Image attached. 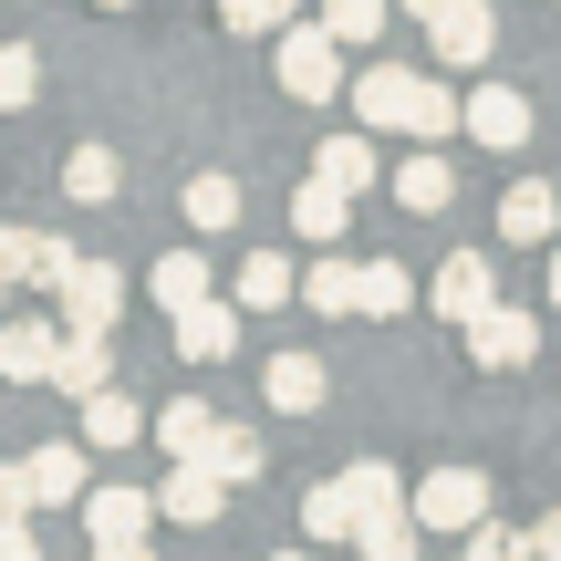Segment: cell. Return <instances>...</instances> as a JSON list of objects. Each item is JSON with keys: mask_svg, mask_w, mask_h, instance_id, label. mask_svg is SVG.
Returning <instances> with one entry per match:
<instances>
[{"mask_svg": "<svg viewBox=\"0 0 561 561\" xmlns=\"http://www.w3.org/2000/svg\"><path fill=\"white\" fill-rule=\"evenodd\" d=\"M271 561H301V551H271Z\"/></svg>", "mask_w": 561, "mask_h": 561, "instance_id": "43", "label": "cell"}, {"mask_svg": "<svg viewBox=\"0 0 561 561\" xmlns=\"http://www.w3.org/2000/svg\"><path fill=\"white\" fill-rule=\"evenodd\" d=\"M104 11H125V0H104Z\"/></svg>", "mask_w": 561, "mask_h": 561, "instance_id": "44", "label": "cell"}, {"mask_svg": "<svg viewBox=\"0 0 561 561\" xmlns=\"http://www.w3.org/2000/svg\"><path fill=\"white\" fill-rule=\"evenodd\" d=\"M146 291H157V312H187V301H208V261L167 250V261H146Z\"/></svg>", "mask_w": 561, "mask_h": 561, "instance_id": "25", "label": "cell"}, {"mask_svg": "<svg viewBox=\"0 0 561 561\" xmlns=\"http://www.w3.org/2000/svg\"><path fill=\"white\" fill-rule=\"evenodd\" d=\"M343 219H354V198H343V187H322V178L291 198V229H301V240H322V250L343 240Z\"/></svg>", "mask_w": 561, "mask_h": 561, "instance_id": "26", "label": "cell"}, {"mask_svg": "<svg viewBox=\"0 0 561 561\" xmlns=\"http://www.w3.org/2000/svg\"><path fill=\"white\" fill-rule=\"evenodd\" d=\"M551 229H561V198H551V187L541 178H530V187H510V198H500V240H551Z\"/></svg>", "mask_w": 561, "mask_h": 561, "instance_id": "24", "label": "cell"}, {"mask_svg": "<svg viewBox=\"0 0 561 561\" xmlns=\"http://www.w3.org/2000/svg\"><path fill=\"white\" fill-rule=\"evenodd\" d=\"M458 561H530V530H500V520H479Z\"/></svg>", "mask_w": 561, "mask_h": 561, "instance_id": "36", "label": "cell"}, {"mask_svg": "<svg viewBox=\"0 0 561 561\" xmlns=\"http://www.w3.org/2000/svg\"><path fill=\"white\" fill-rule=\"evenodd\" d=\"M146 437H157L167 458H208V437H219V416H208V405L187 396V405H157V416H146Z\"/></svg>", "mask_w": 561, "mask_h": 561, "instance_id": "21", "label": "cell"}, {"mask_svg": "<svg viewBox=\"0 0 561 561\" xmlns=\"http://www.w3.org/2000/svg\"><path fill=\"white\" fill-rule=\"evenodd\" d=\"M0 301H11V280H0Z\"/></svg>", "mask_w": 561, "mask_h": 561, "instance_id": "45", "label": "cell"}, {"mask_svg": "<svg viewBox=\"0 0 561 561\" xmlns=\"http://www.w3.org/2000/svg\"><path fill=\"white\" fill-rule=\"evenodd\" d=\"M32 94H42V53L32 42H0V115H21Z\"/></svg>", "mask_w": 561, "mask_h": 561, "instance_id": "33", "label": "cell"}, {"mask_svg": "<svg viewBox=\"0 0 561 561\" xmlns=\"http://www.w3.org/2000/svg\"><path fill=\"white\" fill-rule=\"evenodd\" d=\"M405 510H416V530H437V541H468V530L489 520V479L479 468H437V479L405 489Z\"/></svg>", "mask_w": 561, "mask_h": 561, "instance_id": "2", "label": "cell"}, {"mask_svg": "<svg viewBox=\"0 0 561 561\" xmlns=\"http://www.w3.org/2000/svg\"><path fill=\"white\" fill-rule=\"evenodd\" d=\"M73 437H83V447H136V437H146V405L125 396V385H104V396L73 405Z\"/></svg>", "mask_w": 561, "mask_h": 561, "instance_id": "15", "label": "cell"}, {"mask_svg": "<svg viewBox=\"0 0 561 561\" xmlns=\"http://www.w3.org/2000/svg\"><path fill=\"white\" fill-rule=\"evenodd\" d=\"M426 301H437V312L468 333V322L500 301V271H489V250H447V261H437V280H426Z\"/></svg>", "mask_w": 561, "mask_h": 561, "instance_id": "5", "label": "cell"}, {"mask_svg": "<svg viewBox=\"0 0 561 561\" xmlns=\"http://www.w3.org/2000/svg\"><path fill=\"white\" fill-rule=\"evenodd\" d=\"M291 11H301V0H219L229 32H291Z\"/></svg>", "mask_w": 561, "mask_h": 561, "instance_id": "35", "label": "cell"}, {"mask_svg": "<svg viewBox=\"0 0 561 561\" xmlns=\"http://www.w3.org/2000/svg\"><path fill=\"white\" fill-rule=\"evenodd\" d=\"M73 261L83 250L62 240V229H0V280H11V291H62Z\"/></svg>", "mask_w": 561, "mask_h": 561, "instance_id": "4", "label": "cell"}, {"mask_svg": "<svg viewBox=\"0 0 561 561\" xmlns=\"http://www.w3.org/2000/svg\"><path fill=\"white\" fill-rule=\"evenodd\" d=\"M426 42H437V62H489V42H500V21H489V0H447L437 21H426Z\"/></svg>", "mask_w": 561, "mask_h": 561, "instance_id": "12", "label": "cell"}, {"mask_svg": "<svg viewBox=\"0 0 561 561\" xmlns=\"http://www.w3.org/2000/svg\"><path fill=\"white\" fill-rule=\"evenodd\" d=\"M301 301H312V312H354L364 301V261H312L301 271Z\"/></svg>", "mask_w": 561, "mask_h": 561, "instance_id": "28", "label": "cell"}, {"mask_svg": "<svg viewBox=\"0 0 561 561\" xmlns=\"http://www.w3.org/2000/svg\"><path fill=\"white\" fill-rule=\"evenodd\" d=\"M280 94L291 104H333L343 94V42L322 32V21H291V32H280Z\"/></svg>", "mask_w": 561, "mask_h": 561, "instance_id": "3", "label": "cell"}, {"mask_svg": "<svg viewBox=\"0 0 561 561\" xmlns=\"http://www.w3.org/2000/svg\"><path fill=\"white\" fill-rule=\"evenodd\" d=\"M0 520H32V468L0 458Z\"/></svg>", "mask_w": 561, "mask_h": 561, "instance_id": "37", "label": "cell"}, {"mask_svg": "<svg viewBox=\"0 0 561 561\" xmlns=\"http://www.w3.org/2000/svg\"><path fill=\"white\" fill-rule=\"evenodd\" d=\"M178 208H187V229H198V240H219V229L240 219V178H219V167H208V178L178 187Z\"/></svg>", "mask_w": 561, "mask_h": 561, "instance_id": "22", "label": "cell"}, {"mask_svg": "<svg viewBox=\"0 0 561 561\" xmlns=\"http://www.w3.org/2000/svg\"><path fill=\"white\" fill-rule=\"evenodd\" d=\"M343 94H354L364 136H416V146H437V136H458V125H468V104L447 94L437 73H405V62H364Z\"/></svg>", "mask_w": 561, "mask_h": 561, "instance_id": "1", "label": "cell"}, {"mask_svg": "<svg viewBox=\"0 0 561 561\" xmlns=\"http://www.w3.org/2000/svg\"><path fill=\"white\" fill-rule=\"evenodd\" d=\"M396 198H405V208H416V219H437V208H447V198H458V167H447V157H437V146H416V157H405V167H396Z\"/></svg>", "mask_w": 561, "mask_h": 561, "instance_id": "20", "label": "cell"}, {"mask_svg": "<svg viewBox=\"0 0 561 561\" xmlns=\"http://www.w3.org/2000/svg\"><path fill=\"white\" fill-rule=\"evenodd\" d=\"M261 396L280 405V416H312V405L333 396V375H322V354H271V375H261Z\"/></svg>", "mask_w": 561, "mask_h": 561, "instance_id": "17", "label": "cell"}, {"mask_svg": "<svg viewBox=\"0 0 561 561\" xmlns=\"http://www.w3.org/2000/svg\"><path fill=\"white\" fill-rule=\"evenodd\" d=\"M416 541H426L416 510H385V520H364V530H354V551H364V561H416Z\"/></svg>", "mask_w": 561, "mask_h": 561, "instance_id": "31", "label": "cell"}, {"mask_svg": "<svg viewBox=\"0 0 561 561\" xmlns=\"http://www.w3.org/2000/svg\"><path fill=\"white\" fill-rule=\"evenodd\" d=\"M385 21H396V0H322V32L354 53V42H385Z\"/></svg>", "mask_w": 561, "mask_h": 561, "instance_id": "29", "label": "cell"}, {"mask_svg": "<svg viewBox=\"0 0 561 561\" xmlns=\"http://www.w3.org/2000/svg\"><path fill=\"white\" fill-rule=\"evenodd\" d=\"M396 11H405V21H437V11H447V0H396Z\"/></svg>", "mask_w": 561, "mask_h": 561, "instance_id": "41", "label": "cell"}, {"mask_svg": "<svg viewBox=\"0 0 561 561\" xmlns=\"http://www.w3.org/2000/svg\"><path fill=\"white\" fill-rule=\"evenodd\" d=\"M301 530H312V541H354V489L322 479L312 500H301Z\"/></svg>", "mask_w": 561, "mask_h": 561, "instance_id": "32", "label": "cell"}, {"mask_svg": "<svg viewBox=\"0 0 561 561\" xmlns=\"http://www.w3.org/2000/svg\"><path fill=\"white\" fill-rule=\"evenodd\" d=\"M229 301H240V312H280V301H301V271L280 261V250H250L240 280H229Z\"/></svg>", "mask_w": 561, "mask_h": 561, "instance_id": "18", "label": "cell"}, {"mask_svg": "<svg viewBox=\"0 0 561 561\" xmlns=\"http://www.w3.org/2000/svg\"><path fill=\"white\" fill-rule=\"evenodd\" d=\"M0 561H42V530L32 520H0Z\"/></svg>", "mask_w": 561, "mask_h": 561, "instance_id": "38", "label": "cell"}, {"mask_svg": "<svg viewBox=\"0 0 561 561\" xmlns=\"http://www.w3.org/2000/svg\"><path fill=\"white\" fill-rule=\"evenodd\" d=\"M115 187H125L115 146H73V157H62V198L73 208H115Z\"/></svg>", "mask_w": 561, "mask_h": 561, "instance_id": "19", "label": "cell"}, {"mask_svg": "<svg viewBox=\"0 0 561 561\" xmlns=\"http://www.w3.org/2000/svg\"><path fill=\"white\" fill-rule=\"evenodd\" d=\"M530 561H561V510H551L541 530H530Z\"/></svg>", "mask_w": 561, "mask_h": 561, "instance_id": "39", "label": "cell"}, {"mask_svg": "<svg viewBox=\"0 0 561 561\" xmlns=\"http://www.w3.org/2000/svg\"><path fill=\"white\" fill-rule=\"evenodd\" d=\"M343 489H354V530L364 520H385V510H405V479L385 458H364V468H343Z\"/></svg>", "mask_w": 561, "mask_h": 561, "instance_id": "27", "label": "cell"}, {"mask_svg": "<svg viewBox=\"0 0 561 561\" xmlns=\"http://www.w3.org/2000/svg\"><path fill=\"white\" fill-rule=\"evenodd\" d=\"M53 385L62 396H104V385H115V333H62V354H53Z\"/></svg>", "mask_w": 561, "mask_h": 561, "instance_id": "14", "label": "cell"}, {"mask_svg": "<svg viewBox=\"0 0 561 561\" xmlns=\"http://www.w3.org/2000/svg\"><path fill=\"white\" fill-rule=\"evenodd\" d=\"M468 136L479 146H530V94H510V83H479V94H468Z\"/></svg>", "mask_w": 561, "mask_h": 561, "instance_id": "16", "label": "cell"}, {"mask_svg": "<svg viewBox=\"0 0 561 561\" xmlns=\"http://www.w3.org/2000/svg\"><path fill=\"white\" fill-rule=\"evenodd\" d=\"M83 530H94V551L104 541H146V530H157V489H83Z\"/></svg>", "mask_w": 561, "mask_h": 561, "instance_id": "10", "label": "cell"}, {"mask_svg": "<svg viewBox=\"0 0 561 561\" xmlns=\"http://www.w3.org/2000/svg\"><path fill=\"white\" fill-rule=\"evenodd\" d=\"M198 468H219L229 489H250V479H261V437H250V426H229V416H219V437H208V458H198Z\"/></svg>", "mask_w": 561, "mask_h": 561, "instance_id": "30", "label": "cell"}, {"mask_svg": "<svg viewBox=\"0 0 561 561\" xmlns=\"http://www.w3.org/2000/svg\"><path fill=\"white\" fill-rule=\"evenodd\" d=\"M94 561H146V541H104V551H94Z\"/></svg>", "mask_w": 561, "mask_h": 561, "instance_id": "40", "label": "cell"}, {"mask_svg": "<svg viewBox=\"0 0 561 561\" xmlns=\"http://www.w3.org/2000/svg\"><path fill=\"white\" fill-rule=\"evenodd\" d=\"M32 510H83V437H53V447H32Z\"/></svg>", "mask_w": 561, "mask_h": 561, "instance_id": "13", "label": "cell"}, {"mask_svg": "<svg viewBox=\"0 0 561 561\" xmlns=\"http://www.w3.org/2000/svg\"><path fill=\"white\" fill-rule=\"evenodd\" d=\"M312 178H322V187H343V198H354V187H375V136H364V125H354V136H322Z\"/></svg>", "mask_w": 561, "mask_h": 561, "instance_id": "23", "label": "cell"}, {"mask_svg": "<svg viewBox=\"0 0 561 561\" xmlns=\"http://www.w3.org/2000/svg\"><path fill=\"white\" fill-rule=\"evenodd\" d=\"M229 510V479L219 468H198V458H178V479L157 489V520H178V530H208Z\"/></svg>", "mask_w": 561, "mask_h": 561, "instance_id": "11", "label": "cell"}, {"mask_svg": "<svg viewBox=\"0 0 561 561\" xmlns=\"http://www.w3.org/2000/svg\"><path fill=\"white\" fill-rule=\"evenodd\" d=\"M167 333H178V354L187 364H219V354H240V301H187V312H167Z\"/></svg>", "mask_w": 561, "mask_h": 561, "instance_id": "9", "label": "cell"}, {"mask_svg": "<svg viewBox=\"0 0 561 561\" xmlns=\"http://www.w3.org/2000/svg\"><path fill=\"white\" fill-rule=\"evenodd\" d=\"M405 301H416V280H405L396 261H364V301H354V312H375V322H396Z\"/></svg>", "mask_w": 561, "mask_h": 561, "instance_id": "34", "label": "cell"}, {"mask_svg": "<svg viewBox=\"0 0 561 561\" xmlns=\"http://www.w3.org/2000/svg\"><path fill=\"white\" fill-rule=\"evenodd\" d=\"M53 354H62V312L0 322V385H53Z\"/></svg>", "mask_w": 561, "mask_h": 561, "instance_id": "6", "label": "cell"}, {"mask_svg": "<svg viewBox=\"0 0 561 561\" xmlns=\"http://www.w3.org/2000/svg\"><path fill=\"white\" fill-rule=\"evenodd\" d=\"M115 322H125L115 261H73V280H62V333H115Z\"/></svg>", "mask_w": 561, "mask_h": 561, "instance_id": "7", "label": "cell"}, {"mask_svg": "<svg viewBox=\"0 0 561 561\" xmlns=\"http://www.w3.org/2000/svg\"><path fill=\"white\" fill-rule=\"evenodd\" d=\"M468 354H479L489 375H520V364L541 354V322H530V312H510V301H489V312L468 322Z\"/></svg>", "mask_w": 561, "mask_h": 561, "instance_id": "8", "label": "cell"}, {"mask_svg": "<svg viewBox=\"0 0 561 561\" xmlns=\"http://www.w3.org/2000/svg\"><path fill=\"white\" fill-rule=\"evenodd\" d=\"M541 280H551V301H561V250H551V271H541Z\"/></svg>", "mask_w": 561, "mask_h": 561, "instance_id": "42", "label": "cell"}]
</instances>
